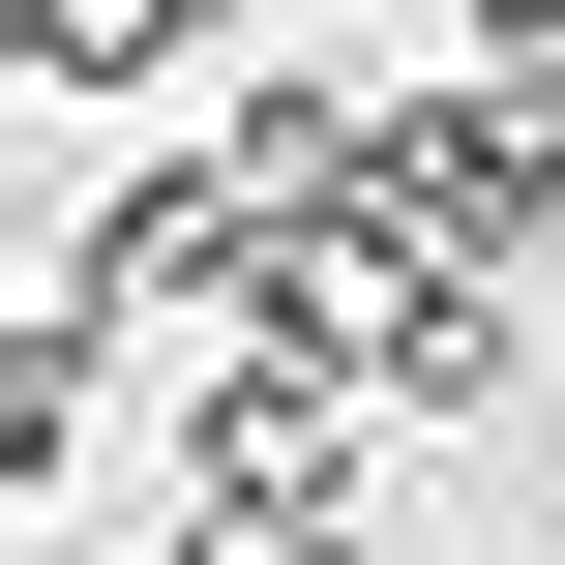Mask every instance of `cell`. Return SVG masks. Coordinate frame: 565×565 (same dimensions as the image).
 Returning a JSON list of instances; mask_svg holds the SVG:
<instances>
[{
  "label": "cell",
  "instance_id": "6da1fadb",
  "mask_svg": "<svg viewBox=\"0 0 565 565\" xmlns=\"http://www.w3.org/2000/svg\"><path fill=\"white\" fill-rule=\"evenodd\" d=\"M30 298H60L89 358H238V328H268V179L179 119V149H119V179L60 209V268H30Z\"/></svg>",
  "mask_w": 565,
  "mask_h": 565
},
{
  "label": "cell",
  "instance_id": "7a4b0ae2",
  "mask_svg": "<svg viewBox=\"0 0 565 565\" xmlns=\"http://www.w3.org/2000/svg\"><path fill=\"white\" fill-rule=\"evenodd\" d=\"M358 447H387L358 358H298V328L179 358V536H298V507H358Z\"/></svg>",
  "mask_w": 565,
  "mask_h": 565
},
{
  "label": "cell",
  "instance_id": "3957f363",
  "mask_svg": "<svg viewBox=\"0 0 565 565\" xmlns=\"http://www.w3.org/2000/svg\"><path fill=\"white\" fill-rule=\"evenodd\" d=\"M209 149L268 179V238H328V209H417V60L298 30V60H238V89H209Z\"/></svg>",
  "mask_w": 565,
  "mask_h": 565
},
{
  "label": "cell",
  "instance_id": "277c9868",
  "mask_svg": "<svg viewBox=\"0 0 565 565\" xmlns=\"http://www.w3.org/2000/svg\"><path fill=\"white\" fill-rule=\"evenodd\" d=\"M417 209L477 268H536L565 238V60H417Z\"/></svg>",
  "mask_w": 565,
  "mask_h": 565
},
{
  "label": "cell",
  "instance_id": "5b68a950",
  "mask_svg": "<svg viewBox=\"0 0 565 565\" xmlns=\"http://www.w3.org/2000/svg\"><path fill=\"white\" fill-rule=\"evenodd\" d=\"M0 60L60 119H149V89H238V0H0Z\"/></svg>",
  "mask_w": 565,
  "mask_h": 565
},
{
  "label": "cell",
  "instance_id": "8992f818",
  "mask_svg": "<svg viewBox=\"0 0 565 565\" xmlns=\"http://www.w3.org/2000/svg\"><path fill=\"white\" fill-rule=\"evenodd\" d=\"M238 565H417V536H387V507H298V536H238Z\"/></svg>",
  "mask_w": 565,
  "mask_h": 565
},
{
  "label": "cell",
  "instance_id": "52a82bcc",
  "mask_svg": "<svg viewBox=\"0 0 565 565\" xmlns=\"http://www.w3.org/2000/svg\"><path fill=\"white\" fill-rule=\"evenodd\" d=\"M447 30H477V60H565V0H447Z\"/></svg>",
  "mask_w": 565,
  "mask_h": 565
},
{
  "label": "cell",
  "instance_id": "ba28073f",
  "mask_svg": "<svg viewBox=\"0 0 565 565\" xmlns=\"http://www.w3.org/2000/svg\"><path fill=\"white\" fill-rule=\"evenodd\" d=\"M179 565H238V536H179Z\"/></svg>",
  "mask_w": 565,
  "mask_h": 565
}]
</instances>
